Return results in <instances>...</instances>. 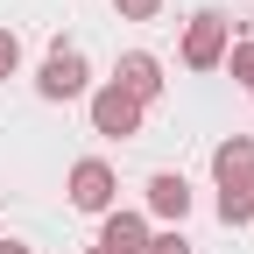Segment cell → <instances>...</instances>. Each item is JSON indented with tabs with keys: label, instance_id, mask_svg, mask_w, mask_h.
I'll return each mask as SVG.
<instances>
[{
	"label": "cell",
	"instance_id": "obj_1",
	"mask_svg": "<svg viewBox=\"0 0 254 254\" xmlns=\"http://www.w3.org/2000/svg\"><path fill=\"white\" fill-rule=\"evenodd\" d=\"M212 184H219V226H254V134H226L212 148Z\"/></svg>",
	"mask_w": 254,
	"mask_h": 254
},
{
	"label": "cell",
	"instance_id": "obj_9",
	"mask_svg": "<svg viewBox=\"0 0 254 254\" xmlns=\"http://www.w3.org/2000/svg\"><path fill=\"white\" fill-rule=\"evenodd\" d=\"M226 71H233L240 85H254V36H240V43L226 50Z\"/></svg>",
	"mask_w": 254,
	"mask_h": 254
},
{
	"label": "cell",
	"instance_id": "obj_14",
	"mask_svg": "<svg viewBox=\"0 0 254 254\" xmlns=\"http://www.w3.org/2000/svg\"><path fill=\"white\" fill-rule=\"evenodd\" d=\"M85 254H106V247H85Z\"/></svg>",
	"mask_w": 254,
	"mask_h": 254
},
{
	"label": "cell",
	"instance_id": "obj_13",
	"mask_svg": "<svg viewBox=\"0 0 254 254\" xmlns=\"http://www.w3.org/2000/svg\"><path fill=\"white\" fill-rule=\"evenodd\" d=\"M0 254H28V247H21V240H0Z\"/></svg>",
	"mask_w": 254,
	"mask_h": 254
},
{
	"label": "cell",
	"instance_id": "obj_7",
	"mask_svg": "<svg viewBox=\"0 0 254 254\" xmlns=\"http://www.w3.org/2000/svg\"><path fill=\"white\" fill-rule=\"evenodd\" d=\"M113 85H120V92H134L141 106H155V99H163V64H155L148 50H127V57L113 64Z\"/></svg>",
	"mask_w": 254,
	"mask_h": 254
},
{
	"label": "cell",
	"instance_id": "obj_3",
	"mask_svg": "<svg viewBox=\"0 0 254 254\" xmlns=\"http://www.w3.org/2000/svg\"><path fill=\"white\" fill-rule=\"evenodd\" d=\"M36 92H43V99H85V92H92L85 50H78V43H57V50L43 57V71H36Z\"/></svg>",
	"mask_w": 254,
	"mask_h": 254
},
{
	"label": "cell",
	"instance_id": "obj_11",
	"mask_svg": "<svg viewBox=\"0 0 254 254\" xmlns=\"http://www.w3.org/2000/svg\"><path fill=\"white\" fill-rule=\"evenodd\" d=\"M14 71H21V36L0 28V78H14Z\"/></svg>",
	"mask_w": 254,
	"mask_h": 254
},
{
	"label": "cell",
	"instance_id": "obj_5",
	"mask_svg": "<svg viewBox=\"0 0 254 254\" xmlns=\"http://www.w3.org/2000/svg\"><path fill=\"white\" fill-rule=\"evenodd\" d=\"M226 50H233V21L226 14H190V28H184V64L190 71H219L226 64Z\"/></svg>",
	"mask_w": 254,
	"mask_h": 254
},
{
	"label": "cell",
	"instance_id": "obj_12",
	"mask_svg": "<svg viewBox=\"0 0 254 254\" xmlns=\"http://www.w3.org/2000/svg\"><path fill=\"white\" fill-rule=\"evenodd\" d=\"M113 14H120V21H155L163 0H113Z\"/></svg>",
	"mask_w": 254,
	"mask_h": 254
},
{
	"label": "cell",
	"instance_id": "obj_15",
	"mask_svg": "<svg viewBox=\"0 0 254 254\" xmlns=\"http://www.w3.org/2000/svg\"><path fill=\"white\" fill-rule=\"evenodd\" d=\"M247 99H254V85H247Z\"/></svg>",
	"mask_w": 254,
	"mask_h": 254
},
{
	"label": "cell",
	"instance_id": "obj_8",
	"mask_svg": "<svg viewBox=\"0 0 254 254\" xmlns=\"http://www.w3.org/2000/svg\"><path fill=\"white\" fill-rule=\"evenodd\" d=\"M92 247H106V254H141L148 247V212H106L99 219V240H92Z\"/></svg>",
	"mask_w": 254,
	"mask_h": 254
},
{
	"label": "cell",
	"instance_id": "obj_10",
	"mask_svg": "<svg viewBox=\"0 0 254 254\" xmlns=\"http://www.w3.org/2000/svg\"><path fill=\"white\" fill-rule=\"evenodd\" d=\"M141 254H190V240H184V226H163V233H148Z\"/></svg>",
	"mask_w": 254,
	"mask_h": 254
},
{
	"label": "cell",
	"instance_id": "obj_4",
	"mask_svg": "<svg viewBox=\"0 0 254 254\" xmlns=\"http://www.w3.org/2000/svg\"><path fill=\"white\" fill-rule=\"evenodd\" d=\"M64 190H71V205H78V212H92V219H106V212L120 205V177H113V163H99V155L71 163Z\"/></svg>",
	"mask_w": 254,
	"mask_h": 254
},
{
	"label": "cell",
	"instance_id": "obj_6",
	"mask_svg": "<svg viewBox=\"0 0 254 254\" xmlns=\"http://www.w3.org/2000/svg\"><path fill=\"white\" fill-rule=\"evenodd\" d=\"M148 219H163V226H184V219H190V184H184V170H155V177H148Z\"/></svg>",
	"mask_w": 254,
	"mask_h": 254
},
{
	"label": "cell",
	"instance_id": "obj_2",
	"mask_svg": "<svg viewBox=\"0 0 254 254\" xmlns=\"http://www.w3.org/2000/svg\"><path fill=\"white\" fill-rule=\"evenodd\" d=\"M85 99H92V134H106V141H134L141 120H148V106L134 99V92H120L113 78H106L99 92H85Z\"/></svg>",
	"mask_w": 254,
	"mask_h": 254
}]
</instances>
